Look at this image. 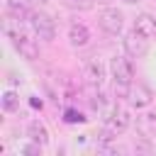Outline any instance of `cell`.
<instances>
[{
  "label": "cell",
  "instance_id": "cell-4",
  "mask_svg": "<svg viewBox=\"0 0 156 156\" xmlns=\"http://www.w3.org/2000/svg\"><path fill=\"white\" fill-rule=\"evenodd\" d=\"M129 58H132V56H115V58H112L110 71H112L115 83H129V85H132V80H134V66H132Z\"/></svg>",
  "mask_w": 156,
  "mask_h": 156
},
{
  "label": "cell",
  "instance_id": "cell-6",
  "mask_svg": "<svg viewBox=\"0 0 156 156\" xmlns=\"http://www.w3.org/2000/svg\"><path fill=\"white\" fill-rule=\"evenodd\" d=\"M129 124H132L129 112H127L124 107L115 105V107L110 110V117H107V127H110V132H112V134H122V132H124Z\"/></svg>",
  "mask_w": 156,
  "mask_h": 156
},
{
  "label": "cell",
  "instance_id": "cell-1",
  "mask_svg": "<svg viewBox=\"0 0 156 156\" xmlns=\"http://www.w3.org/2000/svg\"><path fill=\"white\" fill-rule=\"evenodd\" d=\"M27 20H29V27H32V32H34L39 39H44V41H51V39L56 37V24H54V20H51L46 12H32Z\"/></svg>",
  "mask_w": 156,
  "mask_h": 156
},
{
  "label": "cell",
  "instance_id": "cell-9",
  "mask_svg": "<svg viewBox=\"0 0 156 156\" xmlns=\"http://www.w3.org/2000/svg\"><path fill=\"white\" fill-rule=\"evenodd\" d=\"M85 80L90 83V85H102V80H105V66L100 63V61H88V66H85Z\"/></svg>",
  "mask_w": 156,
  "mask_h": 156
},
{
  "label": "cell",
  "instance_id": "cell-7",
  "mask_svg": "<svg viewBox=\"0 0 156 156\" xmlns=\"http://www.w3.org/2000/svg\"><path fill=\"white\" fill-rule=\"evenodd\" d=\"M68 41H71V46H85L88 41H90V32H88V27L83 24V22H71L68 24Z\"/></svg>",
  "mask_w": 156,
  "mask_h": 156
},
{
  "label": "cell",
  "instance_id": "cell-10",
  "mask_svg": "<svg viewBox=\"0 0 156 156\" xmlns=\"http://www.w3.org/2000/svg\"><path fill=\"white\" fill-rule=\"evenodd\" d=\"M134 29L141 32L144 37H154V34H156V17H151L149 12H141V15L134 20Z\"/></svg>",
  "mask_w": 156,
  "mask_h": 156
},
{
  "label": "cell",
  "instance_id": "cell-14",
  "mask_svg": "<svg viewBox=\"0 0 156 156\" xmlns=\"http://www.w3.org/2000/svg\"><path fill=\"white\" fill-rule=\"evenodd\" d=\"M139 127H141L144 134L156 132V112H146V115H141V117H139Z\"/></svg>",
  "mask_w": 156,
  "mask_h": 156
},
{
  "label": "cell",
  "instance_id": "cell-13",
  "mask_svg": "<svg viewBox=\"0 0 156 156\" xmlns=\"http://www.w3.org/2000/svg\"><path fill=\"white\" fill-rule=\"evenodd\" d=\"M2 110L5 112H17L20 110V98L15 90H5L2 93Z\"/></svg>",
  "mask_w": 156,
  "mask_h": 156
},
{
  "label": "cell",
  "instance_id": "cell-11",
  "mask_svg": "<svg viewBox=\"0 0 156 156\" xmlns=\"http://www.w3.org/2000/svg\"><path fill=\"white\" fill-rule=\"evenodd\" d=\"M27 134H29L32 141H37V144H41V146L49 144V132H46V127H44L39 119H34V122L27 124Z\"/></svg>",
  "mask_w": 156,
  "mask_h": 156
},
{
  "label": "cell",
  "instance_id": "cell-8",
  "mask_svg": "<svg viewBox=\"0 0 156 156\" xmlns=\"http://www.w3.org/2000/svg\"><path fill=\"white\" fill-rule=\"evenodd\" d=\"M127 100H129V105H132V107L141 110V107L151 105V90H149L146 85H132V88H129Z\"/></svg>",
  "mask_w": 156,
  "mask_h": 156
},
{
  "label": "cell",
  "instance_id": "cell-18",
  "mask_svg": "<svg viewBox=\"0 0 156 156\" xmlns=\"http://www.w3.org/2000/svg\"><path fill=\"white\" fill-rule=\"evenodd\" d=\"M124 2H127V5H134V2H139V0H124Z\"/></svg>",
  "mask_w": 156,
  "mask_h": 156
},
{
  "label": "cell",
  "instance_id": "cell-15",
  "mask_svg": "<svg viewBox=\"0 0 156 156\" xmlns=\"http://www.w3.org/2000/svg\"><path fill=\"white\" fill-rule=\"evenodd\" d=\"M63 5L71 7V10H80V12H85V10H90V7L95 5V0H63Z\"/></svg>",
  "mask_w": 156,
  "mask_h": 156
},
{
  "label": "cell",
  "instance_id": "cell-5",
  "mask_svg": "<svg viewBox=\"0 0 156 156\" xmlns=\"http://www.w3.org/2000/svg\"><path fill=\"white\" fill-rule=\"evenodd\" d=\"M98 22H100L102 32H107V34H112V37H115V34H119V32H122L124 17H122V12H119V10H115V7H105V10L100 12Z\"/></svg>",
  "mask_w": 156,
  "mask_h": 156
},
{
  "label": "cell",
  "instance_id": "cell-20",
  "mask_svg": "<svg viewBox=\"0 0 156 156\" xmlns=\"http://www.w3.org/2000/svg\"><path fill=\"white\" fill-rule=\"evenodd\" d=\"M98 2H102V5H105V2H110V0H98Z\"/></svg>",
  "mask_w": 156,
  "mask_h": 156
},
{
  "label": "cell",
  "instance_id": "cell-16",
  "mask_svg": "<svg viewBox=\"0 0 156 156\" xmlns=\"http://www.w3.org/2000/svg\"><path fill=\"white\" fill-rule=\"evenodd\" d=\"M63 119H66L68 124H78V122H85V117H83L78 110H66V112H63Z\"/></svg>",
  "mask_w": 156,
  "mask_h": 156
},
{
  "label": "cell",
  "instance_id": "cell-12",
  "mask_svg": "<svg viewBox=\"0 0 156 156\" xmlns=\"http://www.w3.org/2000/svg\"><path fill=\"white\" fill-rule=\"evenodd\" d=\"M5 12H7V17H15V20H24V17H29V15H32V12H29V7H27L22 0H7Z\"/></svg>",
  "mask_w": 156,
  "mask_h": 156
},
{
  "label": "cell",
  "instance_id": "cell-17",
  "mask_svg": "<svg viewBox=\"0 0 156 156\" xmlns=\"http://www.w3.org/2000/svg\"><path fill=\"white\" fill-rule=\"evenodd\" d=\"M22 154H27V156H39V154H41V144H37V141H34V144H27V146L22 149Z\"/></svg>",
  "mask_w": 156,
  "mask_h": 156
},
{
  "label": "cell",
  "instance_id": "cell-3",
  "mask_svg": "<svg viewBox=\"0 0 156 156\" xmlns=\"http://www.w3.org/2000/svg\"><path fill=\"white\" fill-rule=\"evenodd\" d=\"M10 39H12V44H15V49L24 56V58H29V61H34V58H39V44L29 37V34H24L20 27L10 34Z\"/></svg>",
  "mask_w": 156,
  "mask_h": 156
},
{
  "label": "cell",
  "instance_id": "cell-2",
  "mask_svg": "<svg viewBox=\"0 0 156 156\" xmlns=\"http://www.w3.org/2000/svg\"><path fill=\"white\" fill-rule=\"evenodd\" d=\"M122 44H124V54L132 56V58H141V56L149 54V37H144L136 29L127 32L124 39H122Z\"/></svg>",
  "mask_w": 156,
  "mask_h": 156
},
{
  "label": "cell",
  "instance_id": "cell-19",
  "mask_svg": "<svg viewBox=\"0 0 156 156\" xmlns=\"http://www.w3.org/2000/svg\"><path fill=\"white\" fill-rule=\"evenodd\" d=\"M32 2H39V5H44V2H46V0H32Z\"/></svg>",
  "mask_w": 156,
  "mask_h": 156
}]
</instances>
